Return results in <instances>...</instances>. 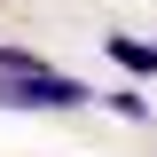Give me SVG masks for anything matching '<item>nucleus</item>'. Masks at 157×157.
<instances>
[{
  "label": "nucleus",
  "instance_id": "2",
  "mask_svg": "<svg viewBox=\"0 0 157 157\" xmlns=\"http://www.w3.org/2000/svg\"><path fill=\"white\" fill-rule=\"evenodd\" d=\"M102 55L118 63L126 78H157V39H134V32H110L102 39Z\"/></svg>",
  "mask_w": 157,
  "mask_h": 157
},
{
  "label": "nucleus",
  "instance_id": "3",
  "mask_svg": "<svg viewBox=\"0 0 157 157\" xmlns=\"http://www.w3.org/2000/svg\"><path fill=\"white\" fill-rule=\"evenodd\" d=\"M24 71H47L39 47H16V39H0V78H24Z\"/></svg>",
  "mask_w": 157,
  "mask_h": 157
},
{
  "label": "nucleus",
  "instance_id": "1",
  "mask_svg": "<svg viewBox=\"0 0 157 157\" xmlns=\"http://www.w3.org/2000/svg\"><path fill=\"white\" fill-rule=\"evenodd\" d=\"M94 86L86 78H63L55 63L47 71H24V78H0V110H86Z\"/></svg>",
  "mask_w": 157,
  "mask_h": 157
},
{
  "label": "nucleus",
  "instance_id": "4",
  "mask_svg": "<svg viewBox=\"0 0 157 157\" xmlns=\"http://www.w3.org/2000/svg\"><path fill=\"white\" fill-rule=\"evenodd\" d=\"M94 110H118L126 126H141V118H149V102H141V86H118V94H94Z\"/></svg>",
  "mask_w": 157,
  "mask_h": 157
}]
</instances>
